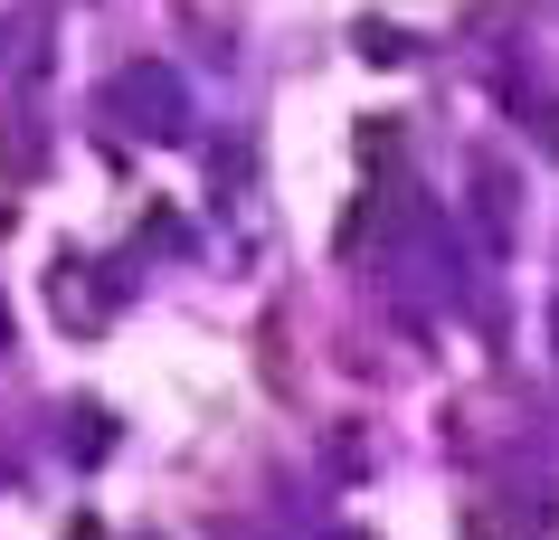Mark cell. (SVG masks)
I'll list each match as a JSON object with an SVG mask.
<instances>
[{
    "mask_svg": "<svg viewBox=\"0 0 559 540\" xmlns=\"http://www.w3.org/2000/svg\"><path fill=\"white\" fill-rule=\"evenodd\" d=\"M0 341H10V313H0Z\"/></svg>",
    "mask_w": 559,
    "mask_h": 540,
    "instance_id": "6da1fadb",
    "label": "cell"
}]
</instances>
